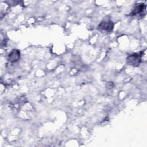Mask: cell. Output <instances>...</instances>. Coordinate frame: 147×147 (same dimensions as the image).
I'll list each match as a JSON object with an SVG mask.
<instances>
[{
	"mask_svg": "<svg viewBox=\"0 0 147 147\" xmlns=\"http://www.w3.org/2000/svg\"><path fill=\"white\" fill-rule=\"evenodd\" d=\"M114 27L113 23L110 20H104L98 25V29L103 32H110Z\"/></svg>",
	"mask_w": 147,
	"mask_h": 147,
	"instance_id": "6da1fadb",
	"label": "cell"
},
{
	"mask_svg": "<svg viewBox=\"0 0 147 147\" xmlns=\"http://www.w3.org/2000/svg\"><path fill=\"white\" fill-rule=\"evenodd\" d=\"M127 63L130 65L137 66L139 64L141 60V55L139 53H135L129 56L127 58Z\"/></svg>",
	"mask_w": 147,
	"mask_h": 147,
	"instance_id": "7a4b0ae2",
	"label": "cell"
},
{
	"mask_svg": "<svg viewBox=\"0 0 147 147\" xmlns=\"http://www.w3.org/2000/svg\"><path fill=\"white\" fill-rule=\"evenodd\" d=\"M145 9H146V5L145 4H143V3L139 4L134 8L132 14L133 15L141 14L145 10Z\"/></svg>",
	"mask_w": 147,
	"mask_h": 147,
	"instance_id": "3957f363",
	"label": "cell"
},
{
	"mask_svg": "<svg viewBox=\"0 0 147 147\" xmlns=\"http://www.w3.org/2000/svg\"><path fill=\"white\" fill-rule=\"evenodd\" d=\"M20 56V53L18 50H13L9 55V58L10 61H16L18 60Z\"/></svg>",
	"mask_w": 147,
	"mask_h": 147,
	"instance_id": "277c9868",
	"label": "cell"
}]
</instances>
